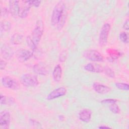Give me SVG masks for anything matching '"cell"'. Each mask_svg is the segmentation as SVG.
I'll return each instance as SVG.
<instances>
[{
	"label": "cell",
	"instance_id": "31",
	"mask_svg": "<svg viewBox=\"0 0 129 129\" xmlns=\"http://www.w3.org/2000/svg\"><path fill=\"white\" fill-rule=\"evenodd\" d=\"M66 57H67L66 53V52H62L59 56V60L61 61H65V60L66 59Z\"/></svg>",
	"mask_w": 129,
	"mask_h": 129
},
{
	"label": "cell",
	"instance_id": "27",
	"mask_svg": "<svg viewBox=\"0 0 129 129\" xmlns=\"http://www.w3.org/2000/svg\"><path fill=\"white\" fill-rule=\"evenodd\" d=\"M10 13L9 9H8L6 7H4L1 8V16L2 17L6 18L9 15Z\"/></svg>",
	"mask_w": 129,
	"mask_h": 129
},
{
	"label": "cell",
	"instance_id": "7",
	"mask_svg": "<svg viewBox=\"0 0 129 129\" xmlns=\"http://www.w3.org/2000/svg\"><path fill=\"white\" fill-rule=\"evenodd\" d=\"M33 52L26 49H20L16 52L17 59L21 62L26 61L33 56Z\"/></svg>",
	"mask_w": 129,
	"mask_h": 129
},
{
	"label": "cell",
	"instance_id": "14",
	"mask_svg": "<svg viewBox=\"0 0 129 129\" xmlns=\"http://www.w3.org/2000/svg\"><path fill=\"white\" fill-rule=\"evenodd\" d=\"M33 70L35 74L39 75L45 76L48 73L47 68L42 62H39L34 64L33 67Z\"/></svg>",
	"mask_w": 129,
	"mask_h": 129
},
{
	"label": "cell",
	"instance_id": "26",
	"mask_svg": "<svg viewBox=\"0 0 129 129\" xmlns=\"http://www.w3.org/2000/svg\"><path fill=\"white\" fill-rule=\"evenodd\" d=\"M120 40L124 43H127L128 42V38L127 34L125 32H121L119 35Z\"/></svg>",
	"mask_w": 129,
	"mask_h": 129
},
{
	"label": "cell",
	"instance_id": "2",
	"mask_svg": "<svg viewBox=\"0 0 129 129\" xmlns=\"http://www.w3.org/2000/svg\"><path fill=\"white\" fill-rule=\"evenodd\" d=\"M44 31V24L41 20H38L32 31L31 37L35 45L37 46L39 44Z\"/></svg>",
	"mask_w": 129,
	"mask_h": 129
},
{
	"label": "cell",
	"instance_id": "1",
	"mask_svg": "<svg viewBox=\"0 0 129 129\" xmlns=\"http://www.w3.org/2000/svg\"><path fill=\"white\" fill-rule=\"evenodd\" d=\"M67 17V10L65 3L62 1L57 2L53 9L51 16V24L60 30L64 26Z\"/></svg>",
	"mask_w": 129,
	"mask_h": 129
},
{
	"label": "cell",
	"instance_id": "8",
	"mask_svg": "<svg viewBox=\"0 0 129 129\" xmlns=\"http://www.w3.org/2000/svg\"><path fill=\"white\" fill-rule=\"evenodd\" d=\"M11 122V115L9 111L4 110L0 114V127L2 129L9 128Z\"/></svg>",
	"mask_w": 129,
	"mask_h": 129
},
{
	"label": "cell",
	"instance_id": "30",
	"mask_svg": "<svg viewBox=\"0 0 129 129\" xmlns=\"http://www.w3.org/2000/svg\"><path fill=\"white\" fill-rule=\"evenodd\" d=\"M7 62L4 60V59H1V60H0V68H1V70H4L6 66H7Z\"/></svg>",
	"mask_w": 129,
	"mask_h": 129
},
{
	"label": "cell",
	"instance_id": "33",
	"mask_svg": "<svg viewBox=\"0 0 129 129\" xmlns=\"http://www.w3.org/2000/svg\"><path fill=\"white\" fill-rule=\"evenodd\" d=\"M98 128H111L110 127L108 126H106V125H100V126L98 127Z\"/></svg>",
	"mask_w": 129,
	"mask_h": 129
},
{
	"label": "cell",
	"instance_id": "24",
	"mask_svg": "<svg viewBox=\"0 0 129 129\" xmlns=\"http://www.w3.org/2000/svg\"><path fill=\"white\" fill-rule=\"evenodd\" d=\"M115 86L119 90L124 91H128L129 90V86L127 83L118 82L115 84Z\"/></svg>",
	"mask_w": 129,
	"mask_h": 129
},
{
	"label": "cell",
	"instance_id": "29",
	"mask_svg": "<svg viewBox=\"0 0 129 129\" xmlns=\"http://www.w3.org/2000/svg\"><path fill=\"white\" fill-rule=\"evenodd\" d=\"M29 2L31 6L35 7H38L41 4L40 1H29Z\"/></svg>",
	"mask_w": 129,
	"mask_h": 129
},
{
	"label": "cell",
	"instance_id": "5",
	"mask_svg": "<svg viewBox=\"0 0 129 129\" xmlns=\"http://www.w3.org/2000/svg\"><path fill=\"white\" fill-rule=\"evenodd\" d=\"M83 56L88 60L94 62L103 61V55L97 50L94 49H87L84 51Z\"/></svg>",
	"mask_w": 129,
	"mask_h": 129
},
{
	"label": "cell",
	"instance_id": "15",
	"mask_svg": "<svg viewBox=\"0 0 129 129\" xmlns=\"http://www.w3.org/2000/svg\"><path fill=\"white\" fill-rule=\"evenodd\" d=\"M22 2L23 3V5L22 7H20L19 16L21 18H25L28 15L31 5L30 4L29 1H23Z\"/></svg>",
	"mask_w": 129,
	"mask_h": 129
},
{
	"label": "cell",
	"instance_id": "10",
	"mask_svg": "<svg viewBox=\"0 0 129 129\" xmlns=\"http://www.w3.org/2000/svg\"><path fill=\"white\" fill-rule=\"evenodd\" d=\"M19 3L20 1H9V11L11 15L14 18H17L19 16L20 8Z\"/></svg>",
	"mask_w": 129,
	"mask_h": 129
},
{
	"label": "cell",
	"instance_id": "18",
	"mask_svg": "<svg viewBox=\"0 0 129 129\" xmlns=\"http://www.w3.org/2000/svg\"><path fill=\"white\" fill-rule=\"evenodd\" d=\"M11 28V24L10 22L7 21H3L1 22L0 32L1 36H2L4 33L9 32Z\"/></svg>",
	"mask_w": 129,
	"mask_h": 129
},
{
	"label": "cell",
	"instance_id": "25",
	"mask_svg": "<svg viewBox=\"0 0 129 129\" xmlns=\"http://www.w3.org/2000/svg\"><path fill=\"white\" fill-rule=\"evenodd\" d=\"M26 42L28 46L33 50L35 51L37 48V46L35 45L30 36H28L26 38Z\"/></svg>",
	"mask_w": 129,
	"mask_h": 129
},
{
	"label": "cell",
	"instance_id": "13",
	"mask_svg": "<svg viewBox=\"0 0 129 129\" xmlns=\"http://www.w3.org/2000/svg\"><path fill=\"white\" fill-rule=\"evenodd\" d=\"M1 52L3 57L7 60L10 59L14 54L12 48L6 44H3L1 47Z\"/></svg>",
	"mask_w": 129,
	"mask_h": 129
},
{
	"label": "cell",
	"instance_id": "17",
	"mask_svg": "<svg viewBox=\"0 0 129 129\" xmlns=\"http://www.w3.org/2000/svg\"><path fill=\"white\" fill-rule=\"evenodd\" d=\"M62 71L61 67L59 64H56L52 72V77L54 81L56 82H59L62 77Z\"/></svg>",
	"mask_w": 129,
	"mask_h": 129
},
{
	"label": "cell",
	"instance_id": "28",
	"mask_svg": "<svg viewBox=\"0 0 129 129\" xmlns=\"http://www.w3.org/2000/svg\"><path fill=\"white\" fill-rule=\"evenodd\" d=\"M117 100L115 99H103L101 101V103L103 104H111L112 103H116Z\"/></svg>",
	"mask_w": 129,
	"mask_h": 129
},
{
	"label": "cell",
	"instance_id": "20",
	"mask_svg": "<svg viewBox=\"0 0 129 129\" xmlns=\"http://www.w3.org/2000/svg\"><path fill=\"white\" fill-rule=\"evenodd\" d=\"M15 101L13 98L7 97L6 96L1 94L0 96V103L1 105L6 104H13Z\"/></svg>",
	"mask_w": 129,
	"mask_h": 129
},
{
	"label": "cell",
	"instance_id": "19",
	"mask_svg": "<svg viewBox=\"0 0 129 129\" xmlns=\"http://www.w3.org/2000/svg\"><path fill=\"white\" fill-rule=\"evenodd\" d=\"M11 41L12 43L15 45L20 44L23 41V36L21 34L15 33L12 36Z\"/></svg>",
	"mask_w": 129,
	"mask_h": 129
},
{
	"label": "cell",
	"instance_id": "3",
	"mask_svg": "<svg viewBox=\"0 0 129 129\" xmlns=\"http://www.w3.org/2000/svg\"><path fill=\"white\" fill-rule=\"evenodd\" d=\"M20 82L26 87H36L39 84L37 76L31 74H23L20 78Z\"/></svg>",
	"mask_w": 129,
	"mask_h": 129
},
{
	"label": "cell",
	"instance_id": "22",
	"mask_svg": "<svg viewBox=\"0 0 129 129\" xmlns=\"http://www.w3.org/2000/svg\"><path fill=\"white\" fill-rule=\"evenodd\" d=\"M109 109L114 114H119L120 112V108L116 103L109 104Z\"/></svg>",
	"mask_w": 129,
	"mask_h": 129
},
{
	"label": "cell",
	"instance_id": "6",
	"mask_svg": "<svg viewBox=\"0 0 129 129\" xmlns=\"http://www.w3.org/2000/svg\"><path fill=\"white\" fill-rule=\"evenodd\" d=\"M2 85L8 89L17 90L19 88V84L15 79L10 76H4L1 79Z\"/></svg>",
	"mask_w": 129,
	"mask_h": 129
},
{
	"label": "cell",
	"instance_id": "11",
	"mask_svg": "<svg viewBox=\"0 0 129 129\" xmlns=\"http://www.w3.org/2000/svg\"><path fill=\"white\" fill-rule=\"evenodd\" d=\"M84 70L91 73H101L103 72V67L96 63L90 62L86 64L84 67Z\"/></svg>",
	"mask_w": 129,
	"mask_h": 129
},
{
	"label": "cell",
	"instance_id": "4",
	"mask_svg": "<svg viewBox=\"0 0 129 129\" xmlns=\"http://www.w3.org/2000/svg\"><path fill=\"white\" fill-rule=\"evenodd\" d=\"M110 28L111 26L109 23H105L102 26L99 35V44L101 46L106 44Z\"/></svg>",
	"mask_w": 129,
	"mask_h": 129
},
{
	"label": "cell",
	"instance_id": "12",
	"mask_svg": "<svg viewBox=\"0 0 129 129\" xmlns=\"http://www.w3.org/2000/svg\"><path fill=\"white\" fill-rule=\"evenodd\" d=\"M92 86L94 90L100 94H106L109 93L111 91L110 87L98 82H94Z\"/></svg>",
	"mask_w": 129,
	"mask_h": 129
},
{
	"label": "cell",
	"instance_id": "16",
	"mask_svg": "<svg viewBox=\"0 0 129 129\" xmlns=\"http://www.w3.org/2000/svg\"><path fill=\"white\" fill-rule=\"evenodd\" d=\"M92 116V111L88 108H85L81 110L79 113V119L85 122H89Z\"/></svg>",
	"mask_w": 129,
	"mask_h": 129
},
{
	"label": "cell",
	"instance_id": "21",
	"mask_svg": "<svg viewBox=\"0 0 129 129\" xmlns=\"http://www.w3.org/2000/svg\"><path fill=\"white\" fill-rule=\"evenodd\" d=\"M107 52L110 55V58L113 60L117 59L121 55V54L119 51L114 49H108L107 50Z\"/></svg>",
	"mask_w": 129,
	"mask_h": 129
},
{
	"label": "cell",
	"instance_id": "23",
	"mask_svg": "<svg viewBox=\"0 0 129 129\" xmlns=\"http://www.w3.org/2000/svg\"><path fill=\"white\" fill-rule=\"evenodd\" d=\"M103 72H105L104 73L109 77L113 78L115 77V74L114 71L109 67L105 66L103 67Z\"/></svg>",
	"mask_w": 129,
	"mask_h": 129
},
{
	"label": "cell",
	"instance_id": "9",
	"mask_svg": "<svg viewBox=\"0 0 129 129\" xmlns=\"http://www.w3.org/2000/svg\"><path fill=\"white\" fill-rule=\"evenodd\" d=\"M67 91L65 87H60L55 89L50 92L49 94L46 97V99L47 100H52L56 98L64 96L67 94Z\"/></svg>",
	"mask_w": 129,
	"mask_h": 129
},
{
	"label": "cell",
	"instance_id": "32",
	"mask_svg": "<svg viewBox=\"0 0 129 129\" xmlns=\"http://www.w3.org/2000/svg\"><path fill=\"white\" fill-rule=\"evenodd\" d=\"M128 23H129L128 20H126L123 25V28L125 30H128Z\"/></svg>",
	"mask_w": 129,
	"mask_h": 129
}]
</instances>
